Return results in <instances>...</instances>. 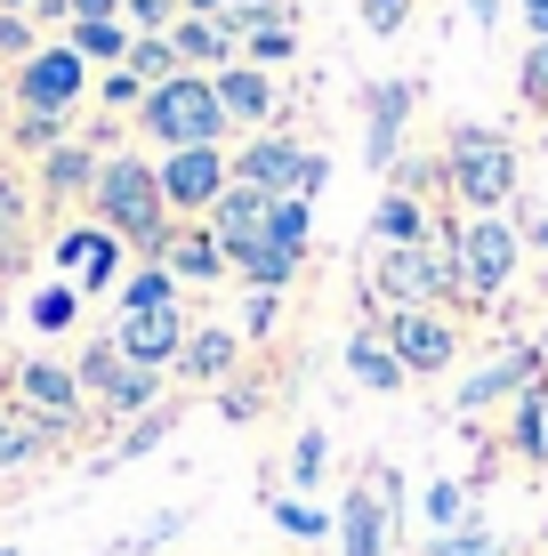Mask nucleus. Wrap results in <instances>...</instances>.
I'll list each match as a JSON object with an SVG mask.
<instances>
[{"label":"nucleus","instance_id":"45","mask_svg":"<svg viewBox=\"0 0 548 556\" xmlns=\"http://www.w3.org/2000/svg\"><path fill=\"white\" fill-rule=\"evenodd\" d=\"M65 9H73V25H98V16H113L122 0H65Z\"/></svg>","mask_w":548,"mask_h":556},{"label":"nucleus","instance_id":"34","mask_svg":"<svg viewBox=\"0 0 548 556\" xmlns=\"http://www.w3.org/2000/svg\"><path fill=\"white\" fill-rule=\"evenodd\" d=\"M460 484H436V492H428V525H436V541H444V525H460Z\"/></svg>","mask_w":548,"mask_h":556},{"label":"nucleus","instance_id":"32","mask_svg":"<svg viewBox=\"0 0 548 556\" xmlns=\"http://www.w3.org/2000/svg\"><path fill=\"white\" fill-rule=\"evenodd\" d=\"M73 306H81V299H73V282H49V291L33 299V323H41V331H65Z\"/></svg>","mask_w":548,"mask_h":556},{"label":"nucleus","instance_id":"44","mask_svg":"<svg viewBox=\"0 0 548 556\" xmlns=\"http://www.w3.org/2000/svg\"><path fill=\"white\" fill-rule=\"evenodd\" d=\"M364 16H371V33H395L404 25V0H364Z\"/></svg>","mask_w":548,"mask_h":556},{"label":"nucleus","instance_id":"10","mask_svg":"<svg viewBox=\"0 0 548 556\" xmlns=\"http://www.w3.org/2000/svg\"><path fill=\"white\" fill-rule=\"evenodd\" d=\"M451 251H460V282H468L476 299H493L500 282L517 275V235H508V218H500V210H493V218H476L460 242H451Z\"/></svg>","mask_w":548,"mask_h":556},{"label":"nucleus","instance_id":"24","mask_svg":"<svg viewBox=\"0 0 548 556\" xmlns=\"http://www.w3.org/2000/svg\"><path fill=\"white\" fill-rule=\"evenodd\" d=\"M371 226H380V242H387V251H404V242H428V218H420V202H411V194H387Z\"/></svg>","mask_w":548,"mask_h":556},{"label":"nucleus","instance_id":"35","mask_svg":"<svg viewBox=\"0 0 548 556\" xmlns=\"http://www.w3.org/2000/svg\"><path fill=\"white\" fill-rule=\"evenodd\" d=\"M162 435H169V419H162V412H154V419H138V428L122 435V452H113V459H138V452H154Z\"/></svg>","mask_w":548,"mask_h":556},{"label":"nucleus","instance_id":"19","mask_svg":"<svg viewBox=\"0 0 548 556\" xmlns=\"http://www.w3.org/2000/svg\"><path fill=\"white\" fill-rule=\"evenodd\" d=\"M154 266H169V275H186V282H211L226 266V251H218V235H169Z\"/></svg>","mask_w":548,"mask_h":556},{"label":"nucleus","instance_id":"51","mask_svg":"<svg viewBox=\"0 0 548 556\" xmlns=\"http://www.w3.org/2000/svg\"><path fill=\"white\" fill-rule=\"evenodd\" d=\"M186 9H226V0H186Z\"/></svg>","mask_w":548,"mask_h":556},{"label":"nucleus","instance_id":"2","mask_svg":"<svg viewBox=\"0 0 548 556\" xmlns=\"http://www.w3.org/2000/svg\"><path fill=\"white\" fill-rule=\"evenodd\" d=\"M145 129L178 153V146H218L226 113H218V89L194 81V73H178V81H162L154 98H145Z\"/></svg>","mask_w":548,"mask_h":556},{"label":"nucleus","instance_id":"11","mask_svg":"<svg viewBox=\"0 0 548 556\" xmlns=\"http://www.w3.org/2000/svg\"><path fill=\"white\" fill-rule=\"evenodd\" d=\"M154 178H162V202L169 210H211L226 186H234V169L218 162V146H178Z\"/></svg>","mask_w":548,"mask_h":556},{"label":"nucleus","instance_id":"49","mask_svg":"<svg viewBox=\"0 0 548 556\" xmlns=\"http://www.w3.org/2000/svg\"><path fill=\"white\" fill-rule=\"evenodd\" d=\"M476 9V25H500V0H468Z\"/></svg>","mask_w":548,"mask_h":556},{"label":"nucleus","instance_id":"52","mask_svg":"<svg viewBox=\"0 0 548 556\" xmlns=\"http://www.w3.org/2000/svg\"><path fill=\"white\" fill-rule=\"evenodd\" d=\"M540 412H548V379H540Z\"/></svg>","mask_w":548,"mask_h":556},{"label":"nucleus","instance_id":"14","mask_svg":"<svg viewBox=\"0 0 548 556\" xmlns=\"http://www.w3.org/2000/svg\"><path fill=\"white\" fill-rule=\"evenodd\" d=\"M387 348H395L404 371H444V363H451V323L428 315V306H404L395 331H387Z\"/></svg>","mask_w":548,"mask_h":556},{"label":"nucleus","instance_id":"3","mask_svg":"<svg viewBox=\"0 0 548 556\" xmlns=\"http://www.w3.org/2000/svg\"><path fill=\"white\" fill-rule=\"evenodd\" d=\"M371 282L395 299V306H428V299H444L451 282H460V251L451 242H404V251H380V266H371Z\"/></svg>","mask_w":548,"mask_h":556},{"label":"nucleus","instance_id":"25","mask_svg":"<svg viewBox=\"0 0 548 556\" xmlns=\"http://www.w3.org/2000/svg\"><path fill=\"white\" fill-rule=\"evenodd\" d=\"M73 56H105V65H129V33L113 25V16H98V25H73Z\"/></svg>","mask_w":548,"mask_h":556},{"label":"nucleus","instance_id":"7","mask_svg":"<svg viewBox=\"0 0 548 556\" xmlns=\"http://www.w3.org/2000/svg\"><path fill=\"white\" fill-rule=\"evenodd\" d=\"M16 404L41 435H65L73 419H81V379H73V363H16Z\"/></svg>","mask_w":548,"mask_h":556},{"label":"nucleus","instance_id":"41","mask_svg":"<svg viewBox=\"0 0 548 556\" xmlns=\"http://www.w3.org/2000/svg\"><path fill=\"white\" fill-rule=\"evenodd\" d=\"M218 412H226V419H258V388H226Z\"/></svg>","mask_w":548,"mask_h":556},{"label":"nucleus","instance_id":"4","mask_svg":"<svg viewBox=\"0 0 548 556\" xmlns=\"http://www.w3.org/2000/svg\"><path fill=\"white\" fill-rule=\"evenodd\" d=\"M234 178L258 186V194H275V202H307L331 169H323V153H307V146H291V138H258V146L234 162Z\"/></svg>","mask_w":548,"mask_h":556},{"label":"nucleus","instance_id":"1","mask_svg":"<svg viewBox=\"0 0 548 556\" xmlns=\"http://www.w3.org/2000/svg\"><path fill=\"white\" fill-rule=\"evenodd\" d=\"M98 218H105V235H122V242H138V251H154L162 258V242H169V218H162V178L138 162V153H113V162L98 169Z\"/></svg>","mask_w":548,"mask_h":556},{"label":"nucleus","instance_id":"21","mask_svg":"<svg viewBox=\"0 0 548 556\" xmlns=\"http://www.w3.org/2000/svg\"><path fill=\"white\" fill-rule=\"evenodd\" d=\"M226 266H234L242 282H258V291H275V282H291V275H298V258H291V251H275V242H242V251H226Z\"/></svg>","mask_w":548,"mask_h":556},{"label":"nucleus","instance_id":"13","mask_svg":"<svg viewBox=\"0 0 548 556\" xmlns=\"http://www.w3.org/2000/svg\"><path fill=\"white\" fill-rule=\"evenodd\" d=\"M267 226H275V194H258V186H226V194L211 202V235H218V251H242V242H267Z\"/></svg>","mask_w":548,"mask_h":556},{"label":"nucleus","instance_id":"38","mask_svg":"<svg viewBox=\"0 0 548 556\" xmlns=\"http://www.w3.org/2000/svg\"><path fill=\"white\" fill-rule=\"evenodd\" d=\"M0 56H16V65L33 56V25L25 16H0Z\"/></svg>","mask_w":548,"mask_h":556},{"label":"nucleus","instance_id":"33","mask_svg":"<svg viewBox=\"0 0 548 556\" xmlns=\"http://www.w3.org/2000/svg\"><path fill=\"white\" fill-rule=\"evenodd\" d=\"M16 235H25V186H16V178H0V251H9Z\"/></svg>","mask_w":548,"mask_h":556},{"label":"nucleus","instance_id":"12","mask_svg":"<svg viewBox=\"0 0 548 556\" xmlns=\"http://www.w3.org/2000/svg\"><path fill=\"white\" fill-rule=\"evenodd\" d=\"M113 348H122V363H145V371L178 363V355H186V323H178V306H145V315H122V323H113Z\"/></svg>","mask_w":548,"mask_h":556},{"label":"nucleus","instance_id":"29","mask_svg":"<svg viewBox=\"0 0 548 556\" xmlns=\"http://www.w3.org/2000/svg\"><path fill=\"white\" fill-rule=\"evenodd\" d=\"M129 73H138V81H178V49L169 41H129Z\"/></svg>","mask_w":548,"mask_h":556},{"label":"nucleus","instance_id":"40","mask_svg":"<svg viewBox=\"0 0 548 556\" xmlns=\"http://www.w3.org/2000/svg\"><path fill=\"white\" fill-rule=\"evenodd\" d=\"M56 129H65L56 113H25V122H16V146H56Z\"/></svg>","mask_w":548,"mask_h":556},{"label":"nucleus","instance_id":"26","mask_svg":"<svg viewBox=\"0 0 548 556\" xmlns=\"http://www.w3.org/2000/svg\"><path fill=\"white\" fill-rule=\"evenodd\" d=\"M169 49H178L186 65H218V56H226V33L211 25V16H186V25L169 33Z\"/></svg>","mask_w":548,"mask_h":556},{"label":"nucleus","instance_id":"18","mask_svg":"<svg viewBox=\"0 0 548 556\" xmlns=\"http://www.w3.org/2000/svg\"><path fill=\"white\" fill-rule=\"evenodd\" d=\"M404 113H411V89H404V81H380V89H371V169L395 162V129H404Z\"/></svg>","mask_w":548,"mask_h":556},{"label":"nucleus","instance_id":"15","mask_svg":"<svg viewBox=\"0 0 548 556\" xmlns=\"http://www.w3.org/2000/svg\"><path fill=\"white\" fill-rule=\"evenodd\" d=\"M56 266H65V275H81V291H105V282H113V266H122V235L73 226V235L56 242Z\"/></svg>","mask_w":548,"mask_h":556},{"label":"nucleus","instance_id":"22","mask_svg":"<svg viewBox=\"0 0 548 556\" xmlns=\"http://www.w3.org/2000/svg\"><path fill=\"white\" fill-rule=\"evenodd\" d=\"M178 371L186 379H226V371H234V331H186Z\"/></svg>","mask_w":548,"mask_h":556},{"label":"nucleus","instance_id":"46","mask_svg":"<svg viewBox=\"0 0 548 556\" xmlns=\"http://www.w3.org/2000/svg\"><path fill=\"white\" fill-rule=\"evenodd\" d=\"M169 9H178V0H129V16H138V25H169Z\"/></svg>","mask_w":548,"mask_h":556},{"label":"nucleus","instance_id":"39","mask_svg":"<svg viewBox=\"0 0 548 556\" xmlns=\"http://www.w3.org/2000/svg\"><path fill=\"white\" fill-rule=\"evenodd\" d=\"M275 525H282V532H298V541H315V532H323V516L298 508V501H282V508H275Z\"/></svg>","mask_w":548,"mask_h":556},{"label":"nucleus","instance_id":"48","mask_svg":"<svg viewBox=\"0 0 548 556\" xmlns=\"http://www.w3.org/2000/svg\"><path fill=\"white\" fill-rule=\"evenodd\" d=\"M524 16H533V33L548 41V0H524Z\"/></svg>","mask_w":548,"mask_h":556},{"label":"nucleus","instance_id":"47","mask_svg":"<svg viewBox=\"0 0 548 556\" xmlns=\"http://www.w3.org/2000/svg\"><path fill=\"white\" fill-rule=\"evenodd\" d=\"M524 89H533V98H540V105H548V41H540V49H533V73H524Z\"/></svg>","mask_w":548,"mask_h":556},{"label":"nucleus","instance_id":"17","mask_svg":"<svg viewBox=\"0 0 548 556\" xmlns=\"http://www.w3.org/2000/svg\"><path fill=\"white\" fill-rule=\"evenodd\" d=\"M533 371H540L533 348H508L493 371H476V379L460 388V412H484V404H493V395H508V388H533Z\"/></svg>","mask_w":548,"mask_h":556},{"label":"nucleus","instance_id":"16","mask_svg":"<svg viewBox=\"0 0 548 556\" xmlns=\"http://www.w3.org/2000/svg\"><path fill=\"white\" fill-rule=\"evenodd\" d=\"M211 89H218V113H226V122H267V113H275V81H267L258 65H226Z\"/></svg>","mask_w":548,"mask_h":556},{"label":"nucleus","instance_id":"30","mask_svg":"<svg viewBox=\"0 0 548 556\" xmlns=\"http://www.w3.org/2000/svg\"><path fill=\"white\" fill-rule=\"evenodd\" d=\"M267 242H275V251H291V258H307V202H275Z\"/></svg>","mask_w":548,"mask_h":556},{"label":"nucleus","instance_id":"43","mask_svg":"<svg viewBox=\"0 0 548 556\" xmlns=\"http://www.w3.org/2000/svg\"><path fill=\"white\" fill-rule=\"evenodd\" d=\"M129 98H138V73L113 65V73H105V105H129Z\"/></svg>","mask_w":548,"mask_h":556},{"label":"nucleus","instance_id":"50","mask_svg":"<svg viewBox=\"0 0 548 556\" xmlns=\"http://www.w3.org/2000/svg\"><path fill=\"white\" fill-rule=\"evenodd\" d=\"M0 9H9V16H25V9H33V0H0Z\"/></svg>","mask_w":548,"mask_h":556},{"label":"nucleus","instance_id":"42","mask_svg":"<svg viewBox=\"0 0 548 556\" xmlns=\"http://www.w3.org/2000/svg\"><path fill=\"white\" fill-rule=\"evenodd\" d=\"M251 49H258V56H291L298 41H291V25H267V33H251Z\"/></svg>","mask_w":548,"mask_h":556},{"label":"nucleus","instance_id":"36","mask_svg":"<svg viewBox=\"0 0 548 556\" xmlns=\"http://www.w3.org/2000/svg\"><path fill=\"white\" fill-rule=\"evenodd\" d=\"M291 476H298V484H315V476H323V435H298V452H291Z\"/></svg>","mask_w":548,"mask_h":556},{"label":"nucleus","instance_id":"28","mask_svg":"<svg viewBox=\"0 0 548 556\" xmlns=\"http://www.w3.org/2000/svg\"><path fill=\"white\" fill-rule=\"evenodd\" d=\"M41 444H49V435L33 428V419L0 412V476H9V468H25V459H41Z\"/></svg>","mask_w":548,"mask_h":556},{"label":"nucleus","instance_id":"23","mask_svg":"<svg viewBox=\"0 0 548 556\" xmlns=\"http://www.w3.org/2000/svg\"><path fill=\"white\" fill-rule=\"evenodd\" d=\"M98 153L89 146H49V194H81V186H98Z\"/></svg>","mask_w":548,"mask_h":556},{"label":"nucleus","instance_id":"9","mask_svg":"<svg viewBox=\"0 0 548 556\" xmlns=\"http://www.w3.org/2000/svg\"><path fill=\"white\" fill-rule=\"evenodd\" d=\"M16 105L25 113H56V122L81 105V56H73V41L65 49H33L25 65H16Z\"/></svg>","mask_w":548,"mask_h":556},{"label":"nucleus","instance_id":"31","mask_svg":"<svg viewBox=\"0 0 548 556\" xmlns=\"http://www.w3.org/2000/svg\"><path fill=\"white\" fill-rule=\"evenodd\" d=\"M517 452H533V459H548V412H540V388L517 404Z\"/></svg>","mask_w":548,"mask_h":556},{"label":"nucleus","instance_id":"20","mask_svg":"<svg viewBox=\"0 0 548 556\" xmlns=\"http://www.w3.org/2000/svg\"><path fill=\"white\" fill-rule=\"evenodd\" d=\"M347 371L355 379H364V388H404V363H395V348H387V339H371V331H355L347 339Z\"/></svg>","mask_w":548,"mask_h":556},{"label":"nucleus","instance_id":"8","mask_svg":"<svg viewBox=\"0 0 548 556\" xmlns=\"http://www.w3.org/2000/svg\"><path fill=\"white\" fill-rule=\"evenodd\" d=\"M387 532H395V468H371L339 508V541H347V556H387Z\"/></svg>","mask_w":548,"mask_h":556},{"label":"nucleus","instance_id":"5","mask_svg":"<svg viewBox=\"0 0 548 556\" xmlns=\"http://www.w3.org/2000/svg\"><path fill=\"white\" fill-rule=\"evenodd\" d=\"M451 186H460V202H476L484 218L508 202V186H517V153H508L493 129H460L451 138Z\"/></svg>","mask_w":548,"mask_h":556},{"label":"nucleus","instance_id":"27","mask_svg":"<svg viewBox=\"0 0 548 556\" xmlns=\"http://www.w3.org/2000/svg\"><path fill=\"white\" fill-rule=\"evenodd\" d=\"M145 306H178V275H169V266H145V275H129L122 315H145Z\"/></svg>","mask_w":548,"mask_h":556},{"label":"nucleus","instance_id":"6","mask_svg":"<svg viewBox=\"0 0 548 556\" xmlns=\"http://www.w3.org/2000/svg\"><path fill=\"white\" fill-rule=\"evenodd\" d=\"M73 379H81V395H98V404H113V412H145V404L162 395V371H145V363H122V348H113V339L81 348Z\"/></svg>","mask_w":548,"mask_h":556},{"label":"nucleus","instance_id":"37","mask_svg":"<svg viewBox=\"0 0 548 556\" xmlns=\"http://www.w3.org/2000/svg\"><path fill=\"white\" fill-rule=\"evenodd\" d=\"M436 556H493V532L468 525V532H451V541H436Z\"/></svg>","mask_w":548,"mask_h":556}]
</instances>
